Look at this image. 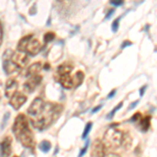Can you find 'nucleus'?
I'll use <instances>...</instances> for the list:
<instances>
[{
  "label": "nucleus",
  "mask_w": 157,
  "mask_h": 157,
  "mask_svg": "<svg viewBox=\"0 0 157 157\" xmlns=\"http://www.w3.org/2000/svg\"><path fill=\"white\" fill-rule=\"evenodd\" d=\"M63 106L60 104L49 103L41 98H36L30 104L27 114L33 127L37 130L49 128L62 114Z\"/></svg>",
  "instance_id": "f257e3e1"
},
{
  "label": "nucleus",
  "mask_w": 157,
  "mask_h": 157,
  "mask_svg": "<svg viewBox=\"0 0 157 157\" xmlns=\"http://www.w3.org/2000/svg\"><path fill=\"white\" fill-rule=\"evenodd\" d=\"M13 133L17 140L22 146L27 149H34L35 138L34 134L29 126V120L23 113H20L16 116L13 125Z\"/></svg>",
  "instance_id": "f03ea898"
},
{
  "label": "nucleus",
  "mask_w": 157,
  "mask_h": 157,
  "mask_svg": "<svg viewBox=\"0 0 157 157\" xmlns=\"http://www.w3.org/2000/svg\"><path fill=\"white\" fill-rule=\"evenodd\" d=\"M17 50L29 56H36L41 50V43L33 34L24 36L19 40L17 44Z\"/></svg>",
  "instance_id": "7ed1b4c3"
},
{
  "label": "nucleus",
  "mask_w": 157,
  "mask_h": 157,
  "mask_svg": "<svg viewBox=\"0 0 157 157\" xmlns=\"http://www.w3.org/2000/svg\"><path fill=\"white\" fill-rule=\"evenodd\" d=\"M123 132L115 127H110L104 134L103 144L105 146L106 150H115L120 148L123 139Z\"/></svg>",
  "instance_id": "20e7f679"
},
{
  "label": "nucleus",
  "mask_w": 157,
  "mask_h": 157,
  "mask_svg": "<svg viewBox=\"0 0 157 157\" xmlns=\"http://www.w3.org/2000/svg\"><path fill=\"white\" fill-rule=\"evenodd\" d=\"M73 69V66L69 63H64L60 65L57 69V80L60 83L61 86L65 89H71L72 86V75H70Z\"/></svg>",
  "instance_id": "39448f33"
},
{
  "label": "nucleus",
  "mask_w": 157,
  "mask_h": 157,
  "mask_svg": "<svg viewBox=\"0 0 157 157\" xmlns=\"http://www.w3.org/2000/svg\"><path fill=\"white\" fill-rule=\"evenodd\" d=\"M13 50L12 49H6L4 52L3 56H2V67H3L4 72L6 73L7 75H17L18 72H20L21 68L19 66H17L14 62L11 60V54Z\"/></svg>",
  "instance_id": "423d86ee"
},
{
  "label": "nucleus",
  "mask_w": 157,
  "mask_h": 157,
  "mask_svg": "<svg viewBox=\"0 0 157 157\" xmlns=\"http://www.w3.org/2000/svg\"><path fill=\"white\" fill-rule=\"evenodd\" d=\"M41 82H42V77L40 75H35V77H29L27 78V81H25V83L23 84V89L27 93H33Z\"/></svg>",
  "instance_id": "0eeeda50"
},
{
  "label": "nucleus",
  "mask_w": 157,
  "mask_h": 157,
  "mask_svg": "<svg viewBox=\"0 0 157 157\" xmlns=\"http://www.w3.org/2000/svg\"><path fill=\"white\" fill-rule=\"evenodd\" d=\"M27 101V97L22 92H16L10 98V105L12 106L14 110H19Z\"/></svg>",
  "instance_id": "6e6552de"
},
{
  "label": "nucleus",
  "mask_w": 157,
  "mask_h": 157,
  "mask_svg": "<svg viewBox=\"0 0 157 157\" xmlns=\"http://www.w3.org/2000/svg\"><path fill=\"white\" fill-rule=\"evenodd\" d=\"M10 58H11V60L13 62H14L17 66H19L21 69L26 66L27 62H29L27 55L24 54V52H14V50H13Z\"/></svg>",
  "instance_id": "1a4fd4ad"
},
{
  "label": "nucleus",
  "mask_w": 157,
  "mask_h": 157,
  "mask_svg": "<svg viewBox=\"0 0 157 157\" xmlns=\"http://www.w3.org/2000/svg\"><path fill=\"white\" fill-rule=\"evenodd\" d=\"M12 153V137L4 136L0 141V157H10Z\"/></svg>",
  "instance_id": "9d476101"
},
{
  "label": "nucleus",
  "mask_w": 157,
  "mask_h": 157,
  "mask_svg": "<svg viewBox=\"0 0 157 157\" xmlns=\"http://www.w3.org/2000/svg\"><path fill=\"white\" fill-rule=\"evenodd\" d=\"M106 155V148L101 139H95L91 148V156L92 157H104Z\"/></svg>",
  "instance_id": "9b49d317"
},
{
  "label": "nucleus",
  "mask_w": 157,
  "mask_h": 157,
  "mask_svg": "<svg viewBox=\"0 0 157 157\" xmlns=\"http://www.w3.org/2000/svg\"><path fill=\"white\" fill-rule=\"evenodd\" d=\"M17 89H18V83H17V81L15 78H9L6 83V87H4L6 97L11 98L17 92Z\"/></svg>",
  "instance_id": "f8f14e48"
},
{
  "label": "nucleus",
  "mask_w": 157,
  "mask_h": 157,
  "mask_svg": "<svg viewBox=\"0 0 157 157\" xmlns=\"http://www.w3.org/2000/svg\"><path fill=\"white\" fill-rule=\"evenodd\" d=\"M43 65L41 62H36L34 64H32L30 66L27 68L26 70V77H35V75H38L40 73V71L42 70Z\"/></svg>",
  "instance_id": "ddd939ff"
},
{
  "label": "nucleus",
  "mask_w": 157,
  "mask_h": 157,
  "mask_svg": "<svg viewBox=\"0 0 157 157\" xmlns=\"http://www.w3.org/2000/svg\"><path fill=\"white\" fill-rule=\"evenodd\" d=\"M138 127L140 129V131L143 132H147L149 130V128L151 127V117L150 116H145V117H141L139 120Z\"/></svg>",
  "instance_id": "4468645a"
},
{
  "label": "nucleus",
  "mask_w": 157,
  "mask_h": 157,
  "mask_svg": "<svg viewBox=\"0 0 157 157\" xmlns=\"http://www.w3.org/2000/svg\"><path fill=\"white\" fill-rule=\"evenodd\" d=\"M84 81V72L78 70L75 73V75H72V86L73 88L78 87Z\"/></svg>",
  "instance_id": "2eb2a0df"
},
{
  "label": "nucleus",
  "mask_w": 157,
  "mask_h": 157,
  "mask_svg": "<svg viewBox=\"0 0 157 157\" xmlns=\"http://www.w3.org/2000/svg\"><path fill=\"white\" fill-rule=\"evenodd\" d=\"M131 145H132V137L129 133H125L123 134V139H121V145L124 147V149H130Z\"/></svg>",
  "instance_id": "dca6fc26"
},
{
  "label": "nucleus",
  "mask_w": 157,
  "mask_h": 157,
  "mask_svg": "<svg viewBox=\"0 0 157 157\" xmlns=\"http://www.w3.org/2000/svg\"><path fill=\"white\" fill-rule=\"evenodd\" d=\"M39 148H40V150H41L42 152L47 153V152H49L50 149H52V144H50L48 140H43V141L40 143Z\"/></svg>",
  "instance_id": "f3484780"
},
{
  "label": "nucleus",
  "mask_w": 157,
  "mask_h": 157,
  "mask_svg": "<svg viewBox=\"0 0 157 157\" xmlns=\"http://www.w3.org/2000/svg\"><path fill=\"white\" fill-rule=\"evenodd\" d=\"M121 107H123V102H121L120 104H117V105H116L115 107L112 109V111L108 113L107 116H106V118H107V120H111V118H112L113 116H114L115 113L117 112V110H120V109H121Z\"/></svg>",
  "instance_id": "a211bd4d"
},
{
  "label": "nucleus",
  "mask_w": 157,
  "mask_h": 157,
  "mask_svg": "<svg viewBox=\"0 0 157 157\" xmlns=\"http://www.w3.org/2000/svg\"><path fill=\"white\" fill-rule=\"evenodd\" d=\"M91 128H92V123L91 121H89V123L86 125V127L84 129V132H83V135H82V138H86L88 136V134H89Z\"/></svg>",
  "instance_id": "6ab92c4d"
},
{
  "label": "nucleus",
  "mask_w": 157,
  "mask_h": 157,
  "mask_svg": "<svg viewBox=\"0 0 157 157\" xmlns=\"http://www.w3.org/2000/svg\"><path fill=\"white\" fill-rule=\"evenodd\" d=\"M55 39V34L54 33H46V34L44 35V43H49L50 41H52V40Z\"/></svg>",
  "instance_id": "aec40b11"
},
{
  "label": "nucleus",
  "mask_w": 157,
  "mask_h": 157,
  "mask_svg": "<svg viewBox=\"0 0 157 157\" xmlns=\"http://www.w3.org/2000/svg\"><path fill=\"white\" fill-rule=\"evenodd\" d=\"M120 21H121V18H117V19H115L114 21L112 22L111 29H112L113 33H116L118 30V27H120Z\"/></svg>",
  "instance_id": "412c9836"
},
{
  "label": "nucleus",
  "mask_w": 157,
  "mask_h": 157,
  "mask_svg": "<svg viewBox=\"0 0 157 157\" xmlns=\"http://www.w3.org/2000/svg\"><path fill=\"white\" fill-rule=\"evenodd\" d=\"M88 147H89V140H87V143H86V145L84 146V148L82 149V150L80 151V154H78V157H83L85 155V153L87 152L88 150Z\"/></svg>",
  "instance_id": "4be33fe9"
},
{
  "label": "nucleus",
  "mask_w": 157,
  "mask_h": 157,
  "mask_svg": "<svg viewBox=\"0 0 157 157\" xmlns=\"http://www.w3.org/2000/svg\"><path fill=\"white\" fill-rule=\"evenodd\" d=\"M10 116H11V113H10V112H6V114H4L3 121H2V124H1V129H4V127H6V125L7 121H9V117H10Z\"/></svg>",
  "instance_id": "5701e85b"
},
{
  "label": "nucleus",
  "mask_w": 157,
  "mask_h": 157,
  "mask_svg": "<svg viewBox=\"0 0 157 157\" xmlns=\"http://www.w3.org/2000/svg\"><path fill=\"white\" fill-rule=\"evenodd\" d=\"M141 118V113L140 112H137V113H135L132 117H131V120L130 121H139V120Z\"/></svg>",
  "instance_id": "b1692460"
},
{
  "label": "nucleus",
  "mask_w": 157,
  "mask_h": 157,
  "mask_svg": "<svg viewBox=\"0 0 157 157\" xmlns=\"http://www.w3.org/2000/svg\"><path fill=\"white\" fill-rule=\"evenodd\" d=\"M110 3L113 4V6H123L124 1H121V0H111Z\"/></svg>",
  "instance_id": "393cba45"
},
{
  "label": "nucleus",
  "mask_w": 157,
  "mask_h": 157,
  "mask_svg": "<svg viewBox=\"0 0 157 157\" xmlns=\"http://www.w3.org/2000/svg\"><path fill=\"white\" fill-rule=\"evenodd\" d=\"M113 14H114V9H111V10H109V12L107 13V15H106L105 19H106V20H108L109 18H110V16H112Z\"/></svg>",
  "instance_id": "a878e982"
},
{
  "label": "nucleus",
  "mask_w": 157,
  "mask_h": 157,
  "mask_svg": "<svg viewBox=\"0 0 157 157\" xmlns=\"http://www.w3.org/2000/svg\"><path fill=\"white\" fill-rule=\"evenodd\" d=\"M130 45H132V43H131L130 41H127V40H126V41H124V42H123V44H121V49H124L126 46H130Z\"/></svg>",
  "instance_id": "bb28decb"
},
{
  "label": "nucleus",
  "mask_w": 157,
  "mask_h": 157,
  "mask_svg": "<svg viewBox=\"0 0 157 157\" xmlns=\"http://www.w3.org/2000/svg\"><path fill=\"white\" fill-rule=\"evenodd\" d=\"M138 102H139V101H135V102H133L132 104H131V105L129 106V110H132L134 107H136V106L138 105Z\"/></svg>",
  "instance_id": "cd10ccee"
},
{
  "label": "nucleus",
  "mask_w": 157,
  "mask_h": 157,
  "mask_svg": "<svg viewBox=\"0 0 157 157\" xmlns=\"http://www.w3.org/2000/svg\"><path fill=\"white\" fill-rule=\"evenodd\" d=\"M146 89H147V86L146 85L143 86V87H141L140 89H139V94H140V97H143V95H144V93H145Z\"/></svg>",
  "instance_id": "c85d7f7f"
},
{
  "label": "nucleus",
  "mask_w": 157,
  "mask_h": 157,
  "mask_svg": "<svg viewBox=\"0 0 157 157\" xmlns=\"http://www.w3.org/2000/svg\"><path fill=\"white\" fill-rule=\"evenodd\" d=\"M104 157H121V156L116 153H108V154H106Z\"/></svg>",
  "instance_id": "c756f323"
},
{
  "label": "nucleus",
  "mask_w": 157,
  "mask_h": 157,
  "mask_svg": "<svg viewBox=\"0 0 157 157\" xmlns=\"http://www.w3.org/2000/svg\"><path fill=\"white\" fill-rule=\"evenodd\" d=\"M102 107H103L102 105H98V106H97V107H95V108H93V109H92V111H91V112H92V113H95V112H98V111L100 110V109L102 108Z\"/></svg>",
  "instance_id": "7c9ffc66"
},
{
  "label": "nucleus",
  "mask_w": 157,
  "mask_h": 157,
  "mask_svg": "<svg viewBox=\"0 0 157 157\" xmlns=\"http://www.w3.org/2000/svg\"><path fill=\"white\" fill-rule=\"evenodd\" d=\"M115 92H116V89H113L112 91H111L110 93H109V95H108V98H113V97H114Z\"/></svg>",
  "instance_id": "2f4dec72"
},
{
  "label": "nucleus",
  "mask_w": 157,
  "mask_h": 157,
  "mask_svg": "<svg viewBox=\"0 0 157 157\" xmlns=\"http://www.w3.org/2000/svg\"><path fill=\"white\" fill-rule=\"evenodd\" d=\"M1 42H2V26L0 24V44H1Z\"/></svg>",
  "instance_id": "473e14b6"
},
{
  "label": "nucleus",
  "mask_w": 157,
  "mask_h": 157,
  "mask_svg": "<svg viewBox=\"0 0 157 157\" xmlns=\"http://www.w3.org/2000/svg\"><path fill=\"white\" fill-rule=\"evenodd\" d=\"M35 9H37V6H36V4H34V6H33V7L30 10H35ZM29 14L30 15H35V11H32V12H29Z\"/></svg>",
  "instance_id": "72a5a7b5"
},
{
  "label": "nucleus",
  "mask_w": 157,
  "mask_h": 157,
  "mask_svg": "<svg viewBox=\"0 0 157 157\" xmlns=\"http://www.w3.org/2000/svg\"><path fill=\"white\" fill-rule=\"evenodd\" d=\"M0 98H1V90H0Z\"/></svg>",
  "instance_id": "f704fd0d"
},
{
  "label": "nucleus",
  "mask_w": 157,
  "mask_h": 157,
  "mask_svg": "<svg viewBox=\"0 0 157 157\" xmlns=\"http://www.w3.org/2000/svg\"><path fill=\"white\" fill-rule=\"evenodd\" d=\"M14 157H18V156H14Z\"/></svg>",
  "instance_id": "c9c22d12"
}]
</instances>
